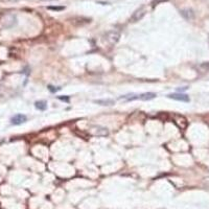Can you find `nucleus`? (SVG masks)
Here are the masks:
<instances>
[{"label": "nucleus", "instance_id": "1a4fd4ad", "mask_svg": "<svg viewBox=\"0 0 209 209\" xmlns=\"http://www.w3.org/2000/svg\"><path fill=\"white\" fill-rule=\"evenodd\" d=\"M34 107H36V109H38V110L44 111L47 108V103H46L45 101H38L34 103Z\"/></svg>", "mask_w": 209, "mask_h": 209}, {"label": "nucleus", "instance_id": "4468645a", "mask_svg": "<svg viewBox=\"0 0 209 209\" xmlns=\"http://www.w3.org/2000/svg\"><path fill=\"white\" fill-rule=\"evenodd\" d=\"M48 89L50 90L51 92H57V91H59V90H60L61 88L59 87V88H57V89H53V87H52V86H48Z\"/></svg>", "mask_w": 209, "mask_h": 209}, {"label": "nucleus", "instance_id": "0eeeda50", "mask_svg": "<svg viewBox=\"0 0 209 209\" xmlns=\"http://www.w3.org/2000/svg\"><path fill=\"white\" fill-rule=\"evenodd\" d=\"M181 15L184 17V18L186 19V20H192L195 18V14H193V11L192 9H183L181 11Z\"/></svg>", "mask_w": 209, "mask_h": 209}, {"label": "nucleus", "instance_id": "ddd939ff", "mask_svg": "<svg viewBox=\"0 0 209 209\" xmlns=\"http://www.w3.org/2000/svg\"><path fill=\"white\" fill-rule=\"evenodd\" d=\"M57 98L60 101H69V96H57Z\"/></svg>", "mask_w": 209, "mask_h": 209}, {"label": "nucleus", "instance_id": "f03ea898", "mask_svg": "<svg viewBox=\"0 0 209 209\" xmlns=\"http://www.w3.org/2000/svg\"><path fill=\"white\" fill-rule=\"evenodd\" d=\"M145 15V9L143 6L139 7V9H137L133 13V15L131 16V22H137V21L141 20V19L143 18V16Z\"/></svg>", "mask_w": 209, "mask_h": 209}, {"label": "nucleus", "instance_id": "f257e3e1", "mask_svg": "<svg viewBox=\"0 0 209 209\" xmlns=\"http://www.w3.org/2000/svg\"><path fill=\"white\" fill-rule=\"evenodd\" d=\"M119 38H120L119 32L114 30V29L109 30V32H107L106 34H103V40H105L108 44H110V45H114V44L117 43Z\"/></svg>", "mask_w": 209, "mask_h": 209}, {"label": "nucleus", "instance_id": "2eb2a0df", "mask_svg": "<svg viewBox=\"0 0 209 209\" xmlns=\"http://www.w3.org/2000/svg\"><path fill=\"white\" fill-rule=\"evenodd\" d=\"M208 43H209V37H208Z\"/></svg>", "mask_w": 209, "mask_h": 209}, {"label": "nucleus", "instance_id": "9d476101", "mask_svg": "<svg viewBox=\"0 0 209 209\" xmlns=\"http://www.w3.org/2000/svg\"><path fill=\"white\" fill-rule=\"evenodd\" d=\"M138 95L139 94H126V95H124V96L119 97V99H124V101H136L138 99Z\"/></svg>", "mask_w": 209, "mask_h": 209}, {"label": "nucleus", "instance_id": "f8f14e48", "mask_svg": "<svg viewBox=\"0 0 209 209\" xmlns=\"http://www.w3.org/2000/svg\"><path fill=\"white\" fill-rule=\"evenodd\" d=\"M165 1H168V0H153L152 4H153V6H155V5L159 4V3H161V2H165Z\"/></svg>", "mask_w": 209, "mask_h": 209}, {"label": "nucleus", "instance_id": "423d86ee", "mask_svg": "<svg viewBox=\"0 0 209 209\" xmlns=\"http://www.w3.org/2000/svg\"><path fill=\"white\" fill-rule=\"evenodd\" d=\"M156 96L157 94L154 93V92H145V93L138 95V99H140V101H151V99H154Z\"/></svg>", "mask_w": 209, "mask_h": 209}, {"label": "nucleus", "instance_id": "9b49d317", "mask_svg": "<svg viewBox=\"0 0 209 209\" xmlns=\"http://www.w3.org/2000/svg\"><path fill=\"white\" fill-rule=\"evenodd\" d=\"M47 9H51V11H63L65 7L64 6H48Z\"/></svg>", "mask_w": 209, "mask_h": 209}, {"label": "nucleus", "instance_id": "20e7f679", "mask_svg": "<svg viewBox=\"0 0 209 209\" xmlns=\"http://www.w3.org/2000/svg\"><path fill=\"white\" fill-rule=\"evenodd\" d=\"M91 132L93 135L95 136H108L109 135V130L107 128H103V126H93L91 129Z\"/></svg>", "mask_w": 209, "mask_h": 209}, {"label": "nucleus", "instance_id": "39448f33", "mask_svg": "<svg viewBox=\"0 0 209 209\" xmlns=\"http://www.w3.org/2000/svg\"><path fill=\"white\" fill-rule=\"evenodd\" d=\"M167 97L175 99V101H184V103H188L189 101V96L187 94H184V93H172V94H168Z\"/></svg>", "mask_w": 209, "mask_h": 209}, {"label": "nucleus", "instance_id": "6e6552de", "mask_svg": "<svg viewBox=\"0 0 209 209\" xmlns=\"http://www.w3.org/2000/svg\"><path fill=\"white\" fill-rule=\"evenodd\" d=\"M94 103L101 106H112L115 103V101L114 99H96L94 101Z\"/></svg>", "mask_w": 209, "mask_h": 209}, {"label": "nucleus", "instance_id": "7ed1b4c3", "mask_svg": "<svg viewBox=\"0 0 209 209\" xmlns=\"http://www.w3.org/2000/svg\"><path fill=\"white\" fill-rule=\"evenodd\" d=\"M26 120H27V117L24 114H16L11 118V124H14V126H20V124H24Z\"/></svg>", "mask_w": 209, "mask_h": 209}]
</instances>
